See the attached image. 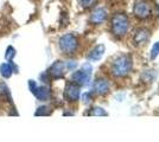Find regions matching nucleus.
<instances>
[{
  "mask_svg": "<svg viewBox=\"0 0 159 142\" xmlns=\"http://www.w3.org/2000/svg\"><path fill=\"white\" fill-rule=\"evenodd\" d=\"M150 38H151V32L147 28L140 27L133 34V44L137 47H143L147 45Z\"/></svg>",
  "mask_w": 159,
  "mask_h": 142,
  "instance_id": "obj_7",
  "label": "nucleus"
},
{
  "mask_svg": "<svg viewBox=\"0 0 159 142\" xmlns=\"http://www.w3.org/2000/svg\"><path fill=\"white\" fill-rule=\"evenodd\" d=\"M129 19L126 14L118 13L114 14L111 20V32H112L115 37L121 38L128 32L129 30Z\"/></svg>",
  "mask_w": 159,
  "mask_h": 142,
  "instance_id": "obj_2",
  "label": "nucleus"
},
{
  "mask_svg": "<svg viewBox=\"0 0 159 142\" xmlns=\"http://www.w3.org/2000/svg\"><path fill=\"white\" fill-rule=\"evenodd\" d=\"M105 54V45H102V44H100L98 46H95L89 52L88 54V59H90V61H99L100 58L103 56Z\"/></svg>",
  "mask_w": 159,
  "mask_h": 142,
  "instance_id": "obj_13",
  "label": "nucleus"
},
{
  "mask_svg": "<svg viewBox=\"0 0 159 142\" xmlns=\"http://www.w3.org/2000/svg\"><path fill=\"white\" fill-rule=\"evenodd\" d=\"M93 101V97H92V93L89 94V93H86V94L83 95V102L84 103H89V102Z\"/></svg>",
  "mask_w": 159,
  "mask_h": 142,
  "instance_id": "obj_20",
  "label": "nucleus"
},
{
  "mask_svg": "<svg viewBox=\"0 0 159 142\" xmlns=\"http://www.w3.org/2000/svg\"><path fill=\"white\" fill-rule=\"evenodd\" d=\"M16 56V50H14L13 46H8L6 50V54H5V57H6L7 61H12L13 59V57Z\"/></svg>",
  "mask_w": 159,
  "mask_h": 142,
  "instance_id": "obj_18",
  "label": "nucleus"
},
{
  "mask_svg": "<svg viewBox=\"0 0 159 142\" xmlns=\"http://www.w3.org/2000/svg\"><path fill=\"white\" fill-rule=\"evenodd\" d=\"M107 19V11L102 7H99L90 14V23L94 25H100Z\"/></svg>",
  "mask_w": 159,
  "mask_h": 142,
  "instance_id": "obj_10",
  "label": "nucleus"
},
{
  "mask_svg": "<svg viewBox=\"0 0 159 142\" xmlns=\"http://www.w3.org/2000/svg\"><path fill=\"white\" fill-rule=\"evenodd\" d=\"M66 63H63L62 61H56L50 67L49 71H48V75L52 78H62L64 74H66Z\"/></svg>",
  "mask_w": 159,
  "mask_h": 142,
  "instance_id": "obj_9",
  "label": "nucleus"
},
{
  "mask_svg": "<svg viewBox=\"0 0 159 142\" xmlns=\"http://www.w3.org/2000/svg\"><path fill=\"white\" fill-rule=\"evenodd\" d=\"M90 75H92V67L89 64H84L82 69L75 71L71 75V82L79 87H84L90 82Z\"/></svg>",
  "mask_w": 159,
  "mask_h": 142,
  "instance_id": "obj_4",
  "label": "nucleus"
},
{
  "mask_svg": "<svg viewBox=\"0 0 159 142\" xmlns=\"http://www.w3.org/2000/svg\"><path fill=\"white\" fill-rule=\"evenodd\" d=\"M58 45L63 54H73L79 49V38L73 33H66L60 38Z\"/></svg>",
  "mask_w": 159,
  "mask_h": 142,
  "instance_id": "obj_3",
  "label": "nucleus"
},
{
  "mask_svg": "<svg viewBox=\"0 0 159 142\" xmlns=\"http://www.w3.org/2000/svg\"><path fill=\"white\" fill-rule=\"evenodd\" d=\"M133 59L129 54H121L116 56L109 64V74L114 78H125L132 72Z\"/></svg>",
  "mask_w": 159,
  "mask_h": 142,
  "instance_id": "obj_1",
  "label": "nucleus"
},
{
  "mask_svg": "<svg viewBox=\"0 0 159 142\" xmlns=\"http://www.w3.org/2000/svg\"><path fill=\"white\" fill-rule=\"evenodd\" d=\"M134 15L139 19H147L152 14V7L146 0H138L133 8Z\"/></svg>",
  "mask_w": 159,
  "mask_h": 142,
  "instance_id": "obj_5",
  "label": "nucleus"
},
{
  "mask_svg": "<svg viewBox=\"0 0 159 142\" xmlns=\"http://www.w3.org/2000/svg\"><path fill=\"white\" fill-rule=\"evenodd\" d=\"M93 93L98 96H107L111 93L109 81L103 77H98L93 83Z\"/></svg>",
  "mask_w": 159,
  "mask_h": 142,
  "instance_id": "obj_6",
  "label": "nucleus"
},
{
  "mask_svg": "<svg viewBox=\"0 0 159 142\" xmlns=\"http://www.w3.org/2000/svg\"><path fill=\"white\" fill-rule=\"evenodd\" d=\"M80 5L84 8H89V7L94 6L96 4V0H79Z\"/></svg>",
  "mask_w": 159,
  "mask_h": 142,
  "instance_id": "obj_17",
  "label": "nucleus"
},
{
  "mask_svg": "<svg viewBox=\"0 0 159 142\" xmlns=\"http://www.w3.org/2000/svg\"><path fill=\"white\" fill-rule=\"evenodd\" d=\"M158 54H159V43H156L152 47V51H151V59L157 58Z\"/></svg>",
  "mask_w": 159,
  "mask_h": 142,
  "instance_id": "obj_19",
  "label": "nucleus"
},
{
  "mask_svg": "<svg viewBox=\"0 0 159 142\" xmlns=\"http://www.w3.org/2000/svg\"><path fill=\"white\" fill-rule=\"evenodd\" d=\"M13 72H18V68L12 61L7 62V63H2L0 65V74L4 78H10Z\"/></svg>",
  "mask_w": 159,
  "mask_h": 142,
  "instance_id": "obj_11",
  "label": "nucleus"
},
{
  "mask_svg": "<svg viewBox=\"0 0 159 142\" xmlns=\"http://www.w3.org/2000/svg\"><path fill=\"white\" fill-rule=\"evenodd\" d=\"M157 77V72L152 70V69H150V70H145L141 76H140V81L143 82V83H145V84H151L153 81H154V78Z\"/></svg>",
  "mask_w": 159,
  "mask_h": 142,
  "instance_id": "obj_14",
  "label": "nucleus"
},
{
  "mask_svg": "<svg viewBox=\"0 0 159 142\" xmlns=\"http://www.w3.org/2000/svg\"><path fill=\"white\" fill-rule=\"evenodd\" d=\"M51 111H52V110H51L50 107L43 105V107H39V108L37 109V111L34 113V115L36 116H47V115H50Z\"/></svg>",
  "mask_w": 159,
  "mask_h": 142,
  "instance_id": "obj_16",
  "label": "nucleus"
},
{
  "mask_svg": "<svg viewBox=\"0 0 159 142\" xmlns=\"http://www.w3.org/2000/svg\"><path fill=\"white\" fill-rule=\"evenodd\" d=\"M29 87H30V90L33 93V90L37 88V84H36L34 81H29Z\"/></svg>",
  "mask_w": 159,
  "mask_h": 142,
  "instance_id": "obj_21",
  "label": "nucleus"
},
{
  "mask_svg": "<svg viewBox=\"0 0 159 142\" xmlns=\"http://www.w3.org/2000/svg\"><path fill=\"white\" fill-rule=\"evenodd\" d=\"M87 115H89V116H107L108 115V113L105 111V109L100 108V107H93V108H90L89 110H88Z\"/></svg>",
  "mask_w": 159,
  "mask_h": 142,
  "instance_id": "obj_15",
  "label": "nucleus"
},
{
  "mask_svg": "<svg viewBox=\"0 0 159 142\" xmlns=\"http://www.w3.org/2000/svg\"><path fill=\"white\" fill-rule=\"evenodd\" d=\"M81 87L74 84L73 82L66 84V89H64V98L68 102H77L80 100V94H81Z\"/></svg>",
  "mask_w": 159,
  "mask_h": 142,
  "instance_id": "obj_8",
  "label": "nucleus"
},
{
  "mask_svg": "<svg viewBox=\"0 0 159 142\" xmlns=\"http://www.w3.org/2000/svg\"><path fill=\"white\" fill-rule=\"evenodd\" d=\"M34 96L38 98V101H48L50 98V90L47 87H38L33 90Z\"/></svg>",
  "mask_w": 159,
  "mask_h": 142,
  "instance_id": "obj_12",
  "label": "nucleus"
}]
</instances>
